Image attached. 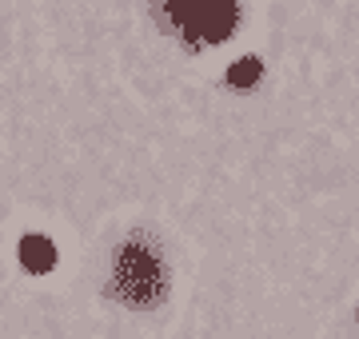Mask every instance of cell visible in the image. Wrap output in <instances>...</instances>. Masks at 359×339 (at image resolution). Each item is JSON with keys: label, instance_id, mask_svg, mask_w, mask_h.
I'll list each match as a JSON object with an SVG mask.
<instances>
[{"label": "cell", "instance_id": "1", "mask_svg": "<svg viewBox=\"0 0 359 339\" xmlns=\"http://www.w3.org/2000/svg\"><path fill=\"white\" fill-rule=\"evenodd\" d=\"M164 263H160V251L144 240H128L124 248L116 251L112 260V291L128 307H156L164 300Z\"/></svg>", "mask_w": 359, "mask_h": 339}, {"label": "cell", "instance_id": "2", "mask_svg": "<svg viewBox=\"0 0 359 339\" xmlns=\"http://www.w3.org/2000/svg\"><path fill=\"white\" fill-rule=\"evenodd\" d=\"M172 25L188 40H204V44H219L236 32L240 8L236 0H164Z\"/></svg>", "mask_w": 359, "mask_h": 339}, {"label": "cell", "instance_id": "3", "mask_svg": "<svg viewBox=\"0 0 359 339\" xmlns=\"http://www.w3.org/2000/svg\"><path fill=\"white\" fill-rule=\"evenodd\" d=\"M20 263H25L32 275H44L56 268V244L44 240V235H25L20 240Z\"/></svg>", "mask_w": 359, "mask_h": 339}, {"label": "cell", "instance_id": "4", "mask_svg": "<svg viewBox=\"0 0 359 339\" xmlns=\"http://www.w3.org/2000/svg\"><path fill=\"white\" fill-rule=\"evenodd\" d=\"M259 72H264V68H259L256 56H244V60H236V64L228 68V84L231 88H252L259 80Z\"/></svg>", "mask_w": 359, "mask_h": 339}]
</instances>
